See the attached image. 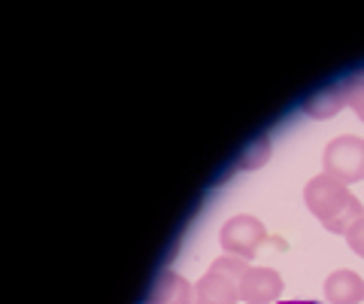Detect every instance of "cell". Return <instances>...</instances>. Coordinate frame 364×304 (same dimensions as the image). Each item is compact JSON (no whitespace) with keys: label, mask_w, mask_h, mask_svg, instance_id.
<instances>
[{"label":"cell","mask_w":364,"mask_h":304,"mask_svg":"<svg viewBox=\"0 0 364 304\" xmlns=\"http://www.w3.org/2000/svg\"><path fill=\"white\" fill-rule=\"evenodd\" d=\"M306 207L310 213L325 225L328 231L346 234L352 225H355L364 216L361 201L346 189V183H340L331 174H318L306 183Z\"/></svg>","instance_id":"1"},{"label":"cell","mask_w":364,"mask_h":304,"mask_svg":"<svg viewBox=\"0 0 364 304\" xmlns=\"http://www.w3.org/2000/svg\"><path fill=\"white\" fill-rule=\"evenodd\" d=\"M246 274V258L225 256L210 274L198 283V304H237L240 298V280Z\"/></svg>","instance_id":"2"},{"label":"cell","mask_w":364,"mask_h":304,"mask_svg":"<svg viewBox=\"0 0 364 304\" xmlns=\"http://www.w3.org/2000/svg\"><path fill=\"white\" fill-rule=\"evenodd\" d=\"M325 174L340 183H358L364 179V140L361 137H337L325 146Z\"/></svg>","instance_id":"3"},{"label":"cell","mask_w":364,"mask_h":304,"mask_svg":"<svg viewBox=\"0 0 364 304\" xmlns=\"http://www.w3.org/2000/svg\"><path fill=\"white\" fill-rule=\"evenodd\" d=\"M264 238H267L264 225L252 216H234L222 229V246L237 258H252L258 246L264 243Z\"/></svg>","instance_id":"4"},{"label":"cell","mask_w":364,"mask_h":304,"mask_svg":"<svg viewBox=\"0 0 364 304\" xmlns=\"http://www.w3.org/2000/svg\"><path fill=\"white\" fill-rule=\"evenodd\" d=\"M282 289V277L270 268H246L240 280V298L246 304H273Z\"/></svg>","instance_id":"5"},{"label":"cell","mask_w":364,"mask_h":304,"mask_svg":"<svg viewBox=\"0 0 364 304\" xmlns=\"http://www.w3.org/2000/svg\"><path fill=\"white\" fill-rule=\"evenodd\" d=\"M328 304H361L364 301V280L355 271H334L325 280Z\"/></svg>","instance_id":"6"},{"label":"cell","mask_w":364,"mask_h":304,"mask_svg":"<svg viewBox=\"0 0 364 304\" xmlns=\"http://www.w3.org/2000/svg\"><path fill=\"white\" fill-rule=\"evenodd\" d=\"M349 92H352V80L343 85L325 88L322 95H316L310 104H306V110H310V116H316V119H331L340 107L349 104Z\"/></svg>","instance_id":"7"},{"label":"cell","mask_w":364,"mask_h":304,"mask_svg":"<svg viewBox=\"0 0 364 304\" xmlns=\"http://www.w3.org/2000/svg\"><path fill=\"white\" fill-rule=\"evenodd\" d=\"M152 304H191V289L182 277L176 274H164L155 286Z\"/></svg>","instance_id":"8"},{"label":"cell","mask_w":364,"mask_h":304,"mask_svg":"<svg viewBox=\"0 0 364 304\" xmlns=\"http://www.w3.org/2000/svg\"><path fill=\"white\" fill-rule=\"evenodd\" d=\"M349 107L358 112V119L364 122V76L352 80V92H349Z\"/></svg>","instance_id":"9"},{"label":"cell","mask_w":364,"mask_h":304,"mask_svg":"<svg viewBox=\"0 0 364 304\" xmlns=\"http://www.w3.org/2000/svg\"><path fill=\"white\" fill-rule=\"evenodd\" d=\"M346 241H349L352 250H355V253L364 258V216H361V219H358V222L346 231Z\"/></svg>","instance_id":"10"},{"label":"cell","mask_w":364,"mask_h":304,"mask_svg":"<svg viewBox=\"0 0 364 304\" xmlns=\"http://www.w3.org/2000/svg\"><path fill=\"white\" fill-rule=\"evenodd\" d=\"M279 304H318V301H279Z\"/></svg>","instance_id":"11"}]
</instances>
